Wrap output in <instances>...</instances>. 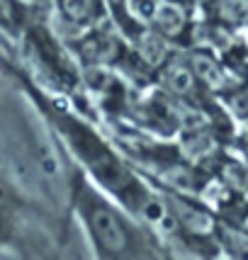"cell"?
Returning <instances> with one entry per match:
<instances>
[{
  "instance_id": "obj_2",
  "label": "cell",
  "mask_w": 248,
  "mask_h": 260,
  "mask_svg": "<svg viewBox=\"0 0 248 260\" xmlns=\"http://www.w3.org/2000/svg\"><path fill=\"white\" fill-rule=\"evenodd\" d=\"M153 20H156L161 32H166L168 37H175L185 24V15L178 5H173L168 0H158L153 5Z\"/></svg>"
},
{
  "instance_id": "obj_7",
  "label": "cell",
  "mask_w": 248,
  "mask_h": 260,
  "mask_svg": "<svg viewBox=\"0 0 248 260\" xmlns=\"http://www.w3.org/2000/svg\"><path fill=\"white\" fill-rule=\"evenodd\" d=\"M219 12L226 20L243 22V20H248V0H224L219 5Z\"/></svg>"
},
{
  "instance_id": "obj_1",
  "label": "cell",
  "mask_w": 248,
  "mask_h": 260,
  "mask_svg": "<svg viewBox=\"0 0 248 260\" xmlns=\"http://www.w3.org/2000/svg\"><path fill=\"white\" fill-rule=\"evenodd\" d=\"M83 216L90 226V234L95 236L98 246L102 250H110V253H122L129 246V236L124 231L119 216L114 214L107 204L98 200L95 194H85L83 200Z\"/></svg>"
},
{
  "instance_id": "obj_5",
  "label": "cell",
  "mask_w": 248,
  "mask_h": 260,
  "mask_svg": "<svg viewBox=\"0 0 248 260\" xmlns=\"http://www.w3.org/2000/svg\"><path fill=\"white\" fill-rule=\"evenodd\" d=\"M166 85L178 95H188L195 88V76H192V71L182 66H170L166 71Z\"/></svg>"
},
{
  "instance_id": "obj_4",
  "label": "cell",
  "mask_w": 248,
  "mask_h": 260,
  "mask_svg": "<svg viewBox=\"0 0 248 260\" xmlns=\"http://www.w3.org/2000/svg\"><path fill=\"white\" fill-rule=\"evenodd\" d=\"M61 10L73 22H88L98 10V0H61Z\"/></svg>"
},
{
  "instance_id": "obj_6",
  "label": "cell",
  "mask_w": 248,
  "mask_h": 260,
  "mask_svg": "<svg viewBox=\"0 0 248 260\" xmlns=\"http://www.w3.org/2000/svg\"><path fill=\"white\" fill-rule=\"evenodd\" d=\"M139 54L146 58L148 63H158L163 54H166V46L161 42V37L153 32H144L141 39H139Z\"/></svg>"
},
{
  "instance_id": "obj_8",
  "label": "cell",
  "mask_w": 248,
  "mask_h": 260,
  "mask_svg": "<svg viewBox=\"0 0 248 260\" xmlns=\"http://www.w3.org/2000/svg\"><path fill=\"white\" fill-rule=\"evenodd\" d=\"M180 216L185 219L188 229L197 231V234H207V229L212 226L209 216H204L202 212H195V209H185V212H180Z\"/></svg>"
},
{
  "instance_id": "obj_3",
  "label": "cell",
  "mask_w": 248,
  "mask_h": 260,
  "mask_svg": "<svg viewBox=\"0 0 248 260\" xmlns=\"http://www.w3.org/2000/svg\"><path fill=\"white\" fill-rule=\"evenodd\" d=\"M192 71H195V76H200L212 88H219L224 83V71L216 66V61L212 56H207V54H195L192 56Z\"/></svg>"
},
{
  "instance_id": "obj_9",
  "label": "cell",
  "mask_w": 248,
  "mask_h": 260,
  "mask_svg": "<svg viewBox=\"0 0 248 260\" xmlns=\"http://www.w3.org/2000/svg\"><path fill=\"white\" fill-rule=\"evenodd\" d=\"M88 83H90V88H105L107 83H110V76L105 73V71H100V68H90L88 71Z\"/></svg>"
}]
</instances>
